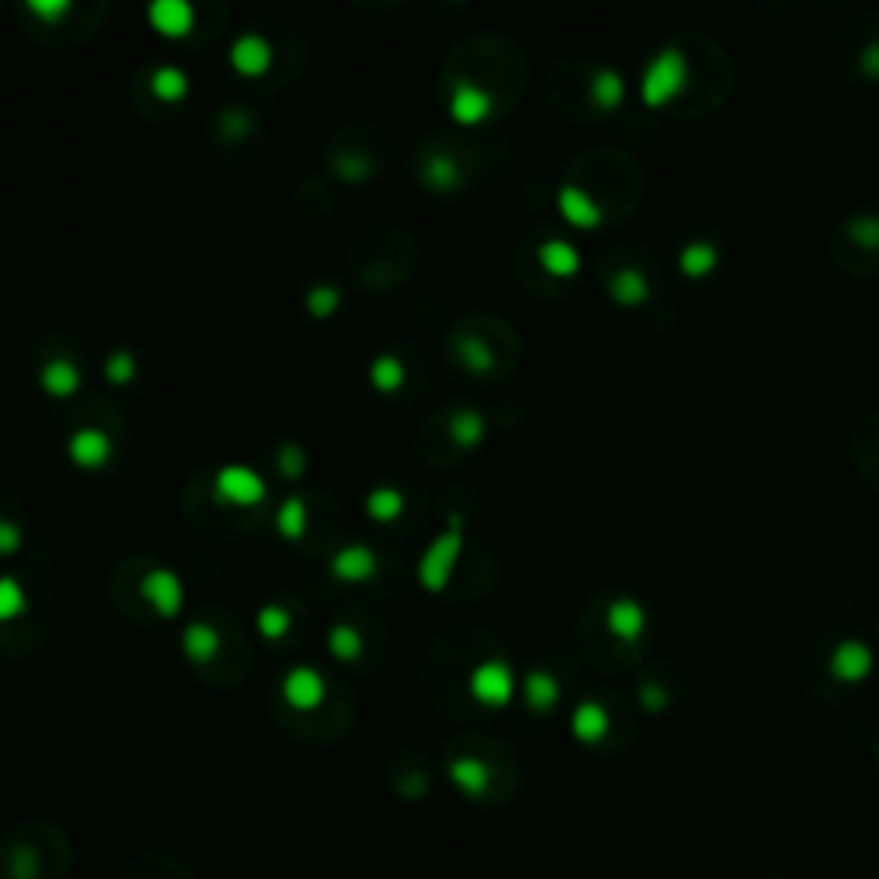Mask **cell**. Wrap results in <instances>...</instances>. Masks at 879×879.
<instances>
[{"instance_id": "1", "label": "cell", "mask_w": 879, "mask_h": 879, "mask_svg": "<svg viewBox=\"0 0 879 879\" xmlns=\"http://www.w3.org/2000/svg\"><path fill=\"white\" fill-rule=\"evenodd\" d=\"M461 550H464V519L450 516L447 529H443L437 540L423 550V557H419V567H416L419 588L433 591V595L447 588L450 574H454L457 560H461Z\"/></svg>"}, {"instance_id": "2", "label": "cell", "mask_w": 879, "mask_h": 879, "mask_svg": "<svg viewBox=\"0 0 879 879\" xmlns=\"http://www.w3.org/2000/svg\"><path fill=\"white\" fill-rule=\"evenodd\" d=\"M684 79H687V59L680 49H663L653 55V62L646 66L643 73V100L649 107H660L667 100L677 97L684 90Z\"/></svg>"}, {"instance_id": "3", "label": "cell", "mask_w": 879, "mask_h": 879, "mask_svg": "<svg viewBox=\"0 0 879 879\" xmlns=\"http://www.w3.org/2000/svg\"><path fill=\"white\" fill-rule=\"evenodd\" d=\"M265 492H268L265 478L251 471L248 464H227L220 467L217 478H213V495H217V502L237 505V509L258 505L261 498H265Z\"/></svg>"}, {"instance_id": "4", "label": "cell", "mask_w": 879, "mask_h": 879, "mask_svg": "<svg viewBox=\"0 0 879 879\" xmlns=\"http://www.w3.org/2000/svg\"><path fill=\"white\" fill-rule=\"evenodd\" d=\"M141 598H145L162 619H179L186 591H182V581H179L176 570L152 567L145 577H141Z\"/></svg>"}, {"instance_id": "5", "label": "cell", "mask_w": 879, "mask_h": 879, "mask_svg": "<svg viewBox=\"0 0 879 879\" xmlns=\"http://www.w3.org/2000/svg\"><path fill=\"white\" fill-rule=\"evenodd\" d=\"M66 450L73 464L86 467V471H100V467H107L110 457H114V440H110L100 426H83V430H76L73 437H69Z\"/></svg>"}, {"instance_id": "6", "label": "cell", "mask_w": 879, "mask_h": 879, "mask_svg": "<svg viewBox=\"0 0 879 879\" xmlns=\"http://www.w3.org/2000/svg\"><path fill=\"white\" fill-rule=\"evenodd\" d=\"M330 574L344 584H364L378 574V553L364 543H347L330 557Z\"/></svg>"}, {"instance_id": "7", "label": "cell", "mask_w": 879, "mask_h": 879, "mask_svg": "<svg viewBox=\"0 0 879 879\" xmlns=\"http://www.w3.org/2000/svg\"><path fill=\"white\" fill-rule=\"evenodd\" d=\"M512 691H516V680H512V670L505 667L502 660H492V663H481V667H474L471 694L481 704H492V708H498V704H505L512 698Z\"/></svg>"}, {"instance_id": "8", "label": "cell", "mask_w": 879, "mask_h": 879, "mask_svg": "<svg viewBox=\"0 0 879 879\" xmlns=\"http://www.w3.org/2000/svg\"><path fill=\"white\" fill-rule=\"evenodd\" d=\"M282 694L292 708L313 711V708H320L323 698H327V680H323V673L313 667H296V670L285 673Z\"/></svg>"}, {"instance_id": "9", "label": "cell", "mask_w": 879, "mask_h": 879, "mask_svg": "<svg viewBox=\"0 0 879 879\" xmlns=\"http://www.w3.org/2000/svg\"><path fill=\"white\" fill-rule=\"evenodd\" d=\"M148 21H152L158 35L182 38L196 25V7L189 4V0H155V4L148 7Z\"/></svg>"}, {"instance_id": "10", "label": "cell", "mask_w": 879, "mask_h": 879, "mask_svg": "<svg viewBox=\"0 0 879 879\" xmlns=\"http://www.w3.org/2000/svg\"><path fill=\"white\" fill-rule=\"evenodd\" d=\"M272 59H275V55H272V45H268V38L255 35V31L241 35L231 45V66L241 76H265L268 69H272Z\"/></svg>"}, {"instance_id": "11", "label": "cell", "mask_w": 879, "mask_h": 879, "mask_svg": "<svg viewBox=\"0 0 879 879\" xmlns=\"http://www.w3.org/2000/svg\"><path fill=\"white\" fill-rule=\"evenodd\" d=\"M492 107H495L492 93L474 83H461L450 93V117H454L457 124H481L492 114Z\"/></svg>"}, {"instance_id": "12", "label": "cell", "mask_w": 879, "mask_h": 879, "mask_svg": "<svg viewBox=\"0 0 879 879\" xmlns=\"http://www.w3.org/2000/svg\"><path fill=\"white\" fill-rule=\"evenodd\" d=\"M869 670H873V653H869V646L859 643V639H845V643H838V649L831 653V673H835L838 680L855 684V680H862Z\"/></svg>"}, {"instance_id": "13", "label": "cell", "mask_w": 879, "mask_h": 879, "mask_svg": "<svg viewBox=\"0 0 879 879\" xmlns=\"http://www.w3.org/2000/svg\"><path fill=\"white\" fill-rule=\"evenodd\" d=\"M608 629H612L615 639L622 643H636L639 636L646 632V612L639 601L632 598H619L608 605Z\"/></svg>"}, {"instance_id": "14", "label": "cell", "mask_w": 879, "mask_h": 879, "mask_svg": "<svg viewBox=\"0 0 879 879\" xmlns=\"http://www.w3.org/2000/svg\"><path fill=\"white\" fill-rule=\"evenodd\" d=\"M419 176H423V182L430 189H437V193H454V189H461V182H464L461 165H457V158H450L447 152L426 155Z\"/></svg>"}, {"instance_id": "15", "label": "cell", "mask_w": 879, "mask_h": 879, "mask_svg": "<svg viewBox=\"0 0 879 879\" xmlns=\"http://www.w3.org/2000/svg\"><path fill=\"white\" fill-rule=\"evenodd\" d=\"M38 382H42V392H49L52 399H69V395H76L79 385H83V371H79L73 361L55 358L42 368Z\"/></svg>"}, {"instance_id": "16", "label": "cell", "mask_w": 879, "mask_h": 879, "mask_svg": "<svg viewBox=\"0 0 879 879\" xmlns=\"http://www.w3.org/2000/svg\"><path fill=\"white\" fill-rule=\"evenodd\" d=\"M557 207H560V213H564V217L574 227H598L601 224V207H598L595 200H591L588 193H584V189H577V186H564V189H560Z\"/></svg>"}, {"instance_id": "17", "label": "cell", "mask_w": 879, "mask_h": 879, "mask_svg": "<svg viewBox=\"0 0 879 879\" xmlns=\"http://www.w3.org/2000/svg\"><path fill=\"white\" fill-rule=\"evenodd\" d=\"M182 653L193 663H210L220 653V632L210 622H189L182 632Z\"/></svg>"}, {"instance_id": "18", "label": "cell", "mask_w": 879, "mask_h": 879, "mask_svg": "<svg viewBox=\"0 0 879 879\" xmlns=\"http://www.w3.org/2000/svg\"><path fill=\"white\" fill-rule=\"evenodd\" d=\"M540 261H543L546 272L557 275V279H570V275L581 268V255H577V248L570 241H560V237H553V241L543 244Z\"/></svg>"}, {"instance_id": "19", "label": "cell", "mask_w": 879, "mask_h": 879, "mask_svg": "<svg viewBox=\"0 0 879 879\" xmlns=\"http://www.w3.org/2000/svg\"><path fill=\"white\" fill-rule=\"evenodd\" d=\"M368 382L382 395L399 392V388L406 385V364H402V358H395V354H378L368 368Z\"/></svg>"}, {"instance_id": "20", "label": "cell", "mask_w": 879, "mask_h": 879, "mask_svg": "<svg viewBox=\"0 0 879 879\" xmlns=\"http://www.w3.org/2000/svg\"><path fill=\"white\" fill-rule=\"evenodd\" d=\"M608 292H612V299L622 306H643L649 299V282L643 272H636V268H622V272L612 275Z\"/></svg>"}, {"instance_id": "21", "label": "cell", "mask_w": 879, "mask_h": 879, "mask_svg": "<svg viewBox=\"0 0 879 879\" xmlns=\"http://www.w3.org/2000/svg\"><path fill=\"white\" fill-rule=\"evenodd\" d=\"M454 351H457V361H461L467 371H474V375H488V371L495 368L492 347H488L481 337H474V334H461V337H457L454 340Z\"/></svg>"}, {"instance_id": "22", "label": "cell", "mask_w": 879, "mask_h": 879, "mask_svg": "<svg viewBox=\"0 0 879 879\" xmlns=\"http://www.w3.org/2000/svg\"><path fill=\"white\" fill-rule=\"evenodd\" d=\"M402 509H406V498H402L399 488H392V485H378V488H371V492L364 495V512H368L375 522L399 519Z\"/></svg>"}, {"instance_id": "23", "label": "cell", "mask_w": 879, "mask_h": 879, "mask_svg": "<svg viewBox=\"0 0 879 879\" xmlns=\"http://www.w3.org/2000/svg\"><path fill=\"white\" fill-rule=\"evenodd\" d=\"M485 416L478 413V409H457L454 416H450V437H454L457 447H478L481 440H485Z\"/></svg>"}, {"instance_id": "24", "label": "cell", "mask_w": 879, "mask_h": 879, "mask_svg": "<svg viewBox=\"0 0 879 879\" xmlns=\"http://www.w3.org/2000/svg\"><path fill=\"white\" fill-rule=\"evenodd\" d=\"M522 694H526V701L533 704L536 711H546V708H553V704H557L560 687L546 670H529L526 680H522Z\"/></svg>"}, {"instance_id": "25", "label": "cell", "mask_w": 879, "mask_h": 879, "mask_svg": "<svg viewBox=\"0 0 879 879\" xmlns=\"http://www.w3.org/2000/svg\"><path fill=\"white\" fill-rule=\"evenodd\" d=\"M152 93H155L158 100H169V104L182 100L189 93L186 69H179V66H158L155 73H152Z\"/></svg>"}, {"instance_id": "26", "label": "cell", "mask_w": 879, "mask_h": 879, "mask_svg": "<svg viewBox=\"0 0 879 879\" xmlns=\"http://www.w3.org/2000/svg\"><path fill=\"white\" fill-rule=\"evenodd\" d=\"M715 265H718V248L708 241H694L680 251V272L691 275V279H704Z\"/></svg>"}, {"instance_id": "27", "label": "cell", "mask_w": 879, "mask_h": 879, "mask_svg": "<svg viewBox=\"0 0 879 879\" xmlns=\"http://www.w3.org/2000/svg\"><path fill=\"white\" fill-rule=\"evenodd\" d=\"M591 100L601 110H612L625 100V79L615 73V69H598L595 79H591Z\"/></svg>"}, {"instance_id": "28", "label": "cell", "mask_w": 879, "mask_h": 879, "mask_svg": "<svg viewBox=\"0 0 879 879\" xmlns=\"http://www.w3.org/2000/svg\"><path fill=\"white\" fill-rule=\"evenodd\" d=\"M275 529L285 540H303L306 533V502L299 495H289L279 505V516H275Z\"/></svg>"}, {"instance_id": "29", "label": "cell", "mask_w": 879, "mask_h": 879, "mask_svg": "<svg viewBox=\"0 0 879 879\" xmlns=\"http://www.w3.org/2000/svg\"><path fill=\"white\" fill-rule=\"evenodd\" d=\"M327 646H330V653H334L337 660L354 663L361 656V649H364V639H361V632L354 629V625L337 622L334 629H330V636H327Z\"/></svg>"}, {"instance_id": "30", "label": "cell", "mask_w": 879, "mask_h": 879, "mask_svg": "<svg viewBox=\"0 0 879 879\" xmlns=\"http://www.w3.org/2000/svg\"><path fill=\"white\" fill-rule=\"evenodd\" d=\"M255 625H258L261 636L272 639V643H275V639H282L285 632L292 629V612L285 605H275V601H272V605H261L258 608Z\"/></svg>"}, {"instance_id": "31", "label": "cell", "mask_w": 879, "mask_h": 879, "mask_svg": "<svg viewBox=\"0 0 879 879\" xmlns=\"http://www.w3.org/2000/svg\"><path fill=\"white\" fill-rule=\"evenodd\" d=\"M25 608H28V595L18 577H0V622L18 619V615H25Z\"/></svg>"}, {"instance_id": "32", "label": "cell", "mask_w": 879, "mask_h": 879, "mask_svg": "<svg viewBox=\"0 0 879 879\" xmlns=\"http://www.w3.org/2000/svg\"><path fill=\"white\" fill-rule=\"evenodd\" d=\"M605 728H608V718H605V711L598 708V704H581V708H577V715H574V732L581 735V739H588V742H595L598 735H605Z\"/></svg>"}, {"instance_id": "33", "label": "cell", "mask_w": 879, "mask_h": 879, "mask_svg": "<svg viewBox=\"0 0 879 879\" xmlns=\"http://www.w3.org/2000/svg\"><path fill=\"white\" fill-rule=\"evenodd\" d=\"M104 375L114 385H131L134 375H138V358L131 351H114L104 364Z\"/></svg>"}, {"instance_id": "34", "label": "cell", "mask_w": 879, "mask_h": 879, "mask_svg": "<svg viewBox=\"0 0 879 879\" xmlns=\"http://www.w3.org/2000/svg\"><path fill=\"white\" fill-rule=\"evenodd\" d=\"M337 306H340V292L334 285H313V289H306V310L313 316H330L337 313Z\"/></svg>"}, {"instance_id": "35", "label": "cell", "mask_w": 879, "mask_h": 879, "mask_svg": "<svg viewBox=\"0 0 879 879\" xmlns=\"http://www.w3.org/2000/svg\"><path fill=\"white\" fill-rule=\"evenodd\" d=\"M275 464H279V471H282V478H303V471H306V454H303V447H299V443H282L279 447V454H275Z\"/></svg>"}, {"instance_id": "36", "label": "cell", "mask_w": 879, "mask_h": 879, "mask_svg": "<svg viewBox=\"0 0 879 879\" xmlns=\"http://www.w3.org/2000/svg\"><path fill=\"white\" fill-rule=\"evenodd\" d=\"M450 773H454V780L467 790H481L485 787V776H488L478 759H467V756L454 759V763H450Z\"/></svg>"}, {"instance_id": "37", "label": "cell", "mask_w": 879, "mask_h": 879, "mask_svg": "<svg viewBox=\"0 0 879 879\" xmlns=\"http://www.w3.org/2000/svg\"><path fill=\"white\" fill-rule=\"evenodd\" d=\"M337 176L340 179H347V182H361V179H368L371 176V169H375V165H371V158L368 155H358V152H344L337 158Z\"/></svg>"}, {"instance_id": "38", "label": "cell", "mask_w": 879, "mask_h": 879, "mask_svg": "<svg viewBox=\"0 0 879 879\" xmlns=\"http://www.w3.org/2000/svg\"><path fill=\"white\" fill-rule=\"evenodd\" d=\"M852 237L862 244V248H879V217H855Z\"/></svg>"}, {"instance_id": "39", "label": "cell", "mask_w": 879, "mask_h": 879, "mask_svg": "<svg viewBox=\"0 0 879 879\" xmlns=\"http://www.w3.org/2000/svg\"><path fill=\"white\" fill-rule=\"evenodd\" d=\"M25 543V533H21L18 522H7L0 519V557H14Z\"/></svg>"}, {"instance_id": "40", "label": "cell", "mask_w": 879, "mask_h": 879, "mask_svg": "<svg viewBox=\"0 0 879 879\" xmlns=\"http://www.w3.org/2000/svg\"><path fill=\"white\" fill-rule=\"evenodd\" d=\"M28 11L42 21H55L69 14V0H28Z\"/></svg>"}, {"instance_id": "41", "label": "cell", "mask_w": 879, "mask_h": 879, "mask_svg": "<svg viewBox=\"0 0 879 879\" xmlns=\"http://www.w3.org/2000/svg\"><path fill=\"white\" fill-rule=\"evenodd\" d=\"M220 128L231 134V138H241V134H248V128H251V117L244 114L241 107H231V110H224V117H220Z\"/></svg>"}, {"instance_id": "42", "label": "cell", "mask_w": 879, "mask_h": 879, "mask_svg": "<svg viewBox=\"0 0 879 879\" xmlns=\"http://www.w3.org/2000/svg\"><path fill=\"white\" fill-rule=\"evenodd\" d=\"M859 69H862V73H866L869 79H879V42H873V45H866V49H862V55H859Z\"/></svg>"}, {"instance_id": "43", "label": "cell", "mask_w": 879, "mask_h": 879, "mask_svg": "<svg viewBox=\"0 0 879 879\" xmlns=\"http://www.w3.org/2000/svg\"><path fill=\"white\" fill-rule=\"evenodd\" d=\"M643 701L649 704V708H660V704L667 701V694H663L656 684H643Z\"/></svg>"}]
</instances>
